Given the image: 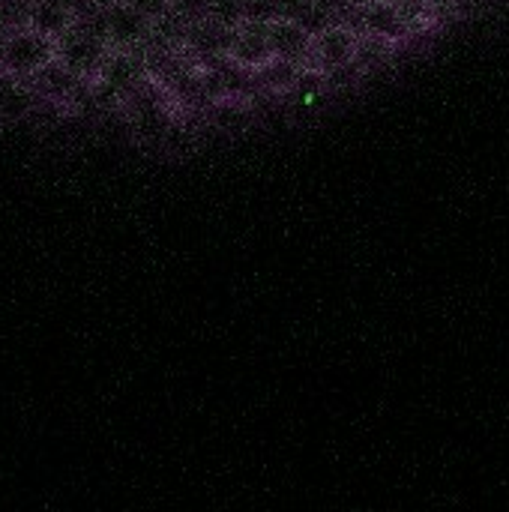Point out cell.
I'll return each mask as SVG.
<instances>
[{
	"mask_svg": "<svg viewBox=\"0 0 509 512\" xmlns=\"http://www.w3.org/2000/svg\"><path fill=\"white\" fill-rule=\"evenodd\" d=\"M57 57V42L33 30L30 24L15 27L6 33L3 51H0V78L27 81L36 75L48 60Z\"/></svg>",
	"mask_w": 509,
	"mask_h": 512,
	"instance_id": "6da1fadb",
	"label": "cell"
},
{
	"mask_svg": "<svg viewBox=\"0 0 509 512\" xmlns=\"http://www.w3.org/2000/svg\"><path fill=\"white\" fill-rule=\"evenodd\" d=\"M360 45L363 36L348 27V24H324L321 30L312 33V45L306 54V69L318 72V75H336L342 69H348L351 63H357L360 57Z\"/></svg>",
	"mask_w": 509,
	"mask_h": 512,
	"instance_id": "7a4b0ae2",
	"label": "cell"
},
{
	"mask_svg": "<svg viewBox=\"0 0 509 512\" xmlns=\"http://www.w3.org/2000/svg\"><path fill=\"white\" fill-rule=\"evenodd\" d=\"M360 36H369L384 45H399L414 33L408 3L399 0H366L360 3V21L354 27Z\"/></svg>",
	"mask_w": 509,
	"mask_h": 512,
	"instance_id": "3957f363",
	"label": "cell"
},
{
	"mask_svg": "<svg viewBox=\"0 0 509 512\" xmlns=\"http://www.w3.org/2000/svg\"><path fill=\"white\" fill-rule=\"evenodd\" d=\"M108 54H111V45H108L105 39L87 33V30L78 27V24H75L66 36L57 39V60H63V63H66L78 78H84V81H96V78H99V72H102Z\"/></svg>",
	"mask_w": 509,
	"mask_h": 512,
	"instance_id": "277c9868",
	"label": "cell"
},
{
	"mask_svg": "<svg viewBox=\"0 0 509 512\" xmlns=\"http://www.w3.org/2000/svg\"><path fill=\"white\" fill-rule=\"evenodd\" d=\"M27 90L36 96V99H42V102H48V105H75V99L93 84V81H84V78H78L63 60H48L36 75H30L27 81Z\"/></svg>",
	"mask_w": 509,
	"mask_h": 512,
	"instance_id": "5b68a950",
	"label": "cell"
},
{
	"mask_svg": "<svg viewBox=\"0 0 509 512\" xmlns=\"http://www.w3.org/2000/svg\"><path fill=\"white\" fill-rule=\"evenodd\" d=\"M270 57H273V51H270V39H267V21L243 18L234 27L228 60L234 66H240V69H246V72H258Z\"/></svg>",
	"mask_w": 509,
	"mask_h": 512,
	"instance_id": "8992f818",
	"label": "cell"
},
{
	"mask_svg": "<svg viewBox=\"0 0 509 512\" xmlns=\"http://www.w3.org/2000/svg\"><path fill=\"white\" fill-rule=\"evenodd\" d=\"M105 18H108V45L111 48H123L132 51L135 45H141L150 33V18L129 0H120L114 6H105Z\"/></svg>",
	"mask_w": 509,
	"mask_h": 512,
	"instance_id": "52a82bcc",
	"label": "cell"
},
{
	"mask_svg": "<svg viewBox=\"0 0 509 512\" xmlns=\"http://www.w3.org/2000/svg\"><path fill=\"white\" fill-rule=\"evenodd\" d=\"M267 39H270L273 57L306 63L309 45H312V30L291 18H273V21H267Z\"/></svg>",
	"mask_w": 509,
	"mask_h": 512,
	"instance_id": "ba28073f",
	"label": "cell"
},
{
	"mask_svg": "<svg viewBox=\"0 0 509 512\" xmlns=\"http://www.w3.org/2000/svg\"><path fill=\"white\" fill-rule=\"evenodd\" d=\"M27 24L48 39H60L75 27V15L63 0H36L27 9Z\"/></svg>",
	"mask_w": 509,
	"mask_h": 512,
	"instance_id": "9c48e42d",
	"label": "cell"
},
{
	"mask_svg": "<svg viewBox=\"0 0 509 512\" xmlns=\"http://www.w3.org/2000/svg\"><path fill=\"white\" fill-rule=\"evenodd\" d=\"M306 66L297 60H282V57H270L258 72H255V84L270 90V93H288L300 84Z\"/></svg>",
	"mask_w": 509,
	"mask_h": 512,
	"instance_id": "30bf717a",
	"label": "cell"
},
{
	"mask_svg": "<svg viewBox=\"0 0 509 512\" xmlns=\"http://www.w3.org/2000/svg\"><path fill=\"white\" fill-rule=\"evenodd\" d=\"M6 33H9V30H3V27H0V51H3V42H6Z\"/></svg>",
	"mask_w": 509,
	"mask_h": 512,
	"instance_id": "8fae6325",
	"label": "cell"
},
{
	"mask_svg": "<svg viewBox=\"0 0 509 512\" xmlns=\"http://www.w3.org/2000/svg\"><path fill=\"white\" fill-rule=\"evenodd\" d=\"M18 3H27V6H30V3H36V0H18Z\"/></svg>",
	"mask_w": 509,
	"mask_h": 512,
	"instance_id": "7c38bea8",
	"label": "cell"
}]
</instances>
